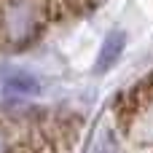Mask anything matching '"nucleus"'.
<instances>
[{
  "label": "nucleus",
  "instance_id": "obj_3",
  "mask_svg": "<svg viewBox=\"0 0 153 153\" xmlns=\"http://www.w3.org/2000/svg\"><path fill=\"white\" fill-rule=\"evenodd\" d=\"M32 89H35L32 81H27V78H13V81H8V86H5V94H24V91H32Z\"/></svg>",
  "mask_w": 153,
  "mask_h": 153
},
{
  "label": "nucleus",
  "instance_id": "obj_1",
  "mask_svg": "<svg viewBox=\"0 0 153 153\" xmlns=\"http://www.w3.org/2000/svg\"><path fill=\"white\" fill-rule=\"evenodd\" d=\"M51 19L48 0H0V46L24 48Z\"/></svg>",
  "mask_w": 153,
  "mask_h": 153
},
{
  "label": "nucleus",
  "instance_id": "obj_2",
  "mask_svg": "<svg viewBox=\"0 0 153 153\" xmlns=\"http://www.w3.org/2000/svg\"><path fill=\"white\" fill-rule=\"evenodd\" d=\"M124 46H126V35H124L121 30H113V32H110V35L105 38L102 48H100V59H97V70L102 73V70L113 67V65L118 62V56L124 54Z\"/></svg>",
  "mask_w": 153,
  "mask_h": 153
},
{
  "label": "nucleus",
  "instance_id": "obj_4",
  "mask_svg": "<svg viewBox=\"0 0 153 153\" xmlns=\"http://www.w3.org/2000/svg\"><path fill=\"white\" fill-rule=\"evenodd\" d=\"M0 153H11V137L3 126H0Z\"/></svg>",
  "mask_w": 153,
  "mask_h": 153
}]
</instances>
